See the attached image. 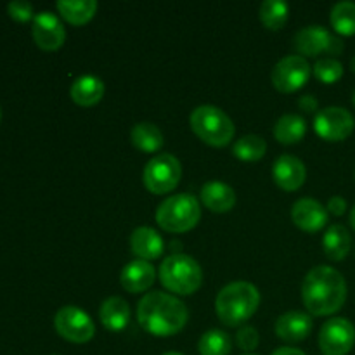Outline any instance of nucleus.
I'll list each match as a JSON object with an SVG mask.
<instances>
[{
  "mask_svg": "<svg viewBox=\"0 0 355 355\" xmlns=\"http://www.w3.org/2000/svg\"><path fill=\"white\" fill-rule=\"evenodd\" d=\"M0 120H2V111H0Z\"/></svg>",
  "mask_w": 355,
  "mask_h": 355,
  "instance_id": "obj_40",
  "label": "nucleus"
},
{
  "mask_svg": "<svg viewBox=\"0 0 355 355\" xmlns=\"http://www.w3.org/2000/svg\"><path fill=\"white\" fill-rule=\"evenodd\" d=\"M104 82L99 76L82 75L73 80L69 87V96L78 106L90 107L99 103L104 96Z\"/></svg>",
  "mask_w": 355,
  "mask_h": 355,
  "instance_id": "obj_20",
  "label": "nucleus"
},
{
  "mask_svg": "<svg viewBox=\"0 0 355 355\" xmlns=\"http://www.w3.org/2000/svg\"><path fill=\"white\" fill-rule=\"evenodd\" d=\"M159 281L168 291L186 297L200 290L203 283V270L193 257L173 253L159 266Z\"/></svg>",
  "mask_w": 355,
  "mask_h": 355,
  "instance_id": "obj_4",
  "label": "nucleus"
},
{
  "mask_svg": "<svg viewBox=\"0 0 355 355\" xmlns=\"http://www.w3.org/2000/svg\"><path fill=\"white\" fill-rule=\"evenodd\" d=\"M318 106H319L318 99H315L314 96H311V94L302 96L300 99H298V107H300L302 111H305V113H314V111L318 110Z\"/></svg>",
  "mask_w": 355,
  "mask_h": 355,
  "instance_id": "obj_34",
  "label": "nucleus"
},
{
  "mask_svg": "<svg viewBox=\"0 0 355 355\" xmlns=\"http://www.w3.org/2000/svg\"><path fill=\"white\" fill-rule=\"evenodd\" d=\"M99 319L104 328L110 331H121L127 328L128 321H130V307L121 297H110L101 305Z\"/></svg>",
  "mask_w": 355,
  "mask_h": 355,
  "instance_id": "obj_21",
  "label": "nucleus"
},
{
  "mask_svg": "<svg viewBox=\"0 0 355 355\" xmlns=\"http://www.w3.org/2000/svg\"><path fill=\"white\" fill-rule=\"evenodd\" d=\"M350 68H352V71L355 73V55L352 58V61H350Z\"/></svg>",
  "mask_w": 355,
  "mask_h": 355,
  "instance_id": "obj_37",
  "label": "nucleus"
},
{
  "mask_svg": "<svg viewBox=\"0 0 355 355\" xmlns=\"http://www.w3.org/2000/svg\"><path fill=\"white\" fill-rule=\"evenodd\" d=\"M130 248L134 252V255H137L141 260H156L163 255V239L155 229L151 227H137L130 236Z\"/></svg>",
  "mask_w": 355,
  "mask_h": 355,
  "instance_id": "obj_19",
  "label": "nucleus"
},
{
  "mask_svg": "<svg viewBox=\"0 0 355 355\" xmlns=\"http://www.w3.org/2000/svg\"><path fill=\"white\" fill-rule=\"evenodd\" d=\"M350 224H352V227L355 229V205H354L352 211H350Z\"/></svg>",
  "mask_w": 355,
  "mask_h": 355,
  "instance_id": "obj_36",
  "label": "nucleus"
},
{
  "mask_svg": "<svg viewBox=\"0 0 355 355\" xmlns=\"http://www.w3.org/2000/svg\"><path fill=\"white\" fill-rule=\"evenodd\" d=\"M163 355H184V354H180V352H165Z\"/></svg>",
  "mask_w": 355,
  "mask_h": 355,
  "instance_id": "obj_38",
  "label": "nucleus"
},
{
  "mask_svg": "<svg viewBox=\"0 0 355 355\" xmlns=\"http://www.w3.org/2000/svg\"><path fill=\"white\" fill-rule=\"evenodd\" d=\"M266 151L267 142L260 135L255 134L243 135L232 146V155L241 159V162H259V159L263 158Z\"/></svg>",
  "mask_w": 355,
  "mask_h": 355,
  "instance_id": "obj_26",
  "label": "nucleus"
},
{
  "mask_svg": "<svg viewBox=\"0 0 355 355\" xmlns=\"http://www.w3.org/2000/svg\"><path fill=\"white\" fill-rule=\"evenodd\" d=\"M232 349L231 336L220 329H210L203 333L198 342L200 355H229Z\"/></svg>",
  "mask_w": 355,
  "mask_h": 355,
  "instance_id": "obj_27",
  "label": "nucleus"
},
{
  "mask_svg": "<svg viewBox=\"0 0 355 355\" xmlns=\"http://www.w3.org/2000/svg\"><path fill=\"white\" fill-rule=\"evenodd\" d=\"M315 78L326 85L336 83L343 76V64L335 58H321L314 64Z\"/></svg>",
  "mask_w": 355,
  "mask_h": 355,
  "instance_id": "obj_30",
  "label": "nucleus"
},
{
  "mask_svg": "<svg viewBox=\"0 0 355 355\" xmlns=\"http://www.w3.org/2000/svg\"><path fill=\"white\" fill-rule=\"evenodd\" d=\"M302 300L312 315H331L347 300V283L342 272L329 266H318L305 276Z\"/></svg>",
  "mask_w": 355,
  "mask_h": 355,
  "instance_id": "obj_1",
  "label": "nucleus"
},
{
  "mask_svg": "<svg viewBox=\"0 0 355 355\" xmlns=\"http://www.w3.org/2000/svg\"><path fill=\"white\" fill-rule=\"evenodd\" d=\"M352 101H354V104H355V92H354V97H352Z\"/></svg>",
  "mask_w": 355,
  "mask_h": 355,
  "instance_id": "obj_39",
  "label": "nucleus"
},
{
  "mask_svg": "<svg viewBox=\"0 0 355 355\" xmlns=\"http://www.w3.org/2000/svg\"><path fill=\"white\" fill-rule=\"evenodd\" d=\"M329 19H331V26L335 28L336 33L345 35H355V2H349V0H343L333 6L331 14H329Z\"/></svg>",
  "mask_w": 355,
  "mask_h": 355,
  "instance_id": "obj_28",
  "label": "nucleus"
},
{
  "mask_svg": "<svg viewBox=\"0 0 355 355\" xmlns=\"http://www.w3.org/2000/svg\"><path fill=\"white\" fill-rule=\"evenodd\" d=\"M245 355H253V354H245Z\"/></svg>",
  "mask_w": 355,
  "mask_h": 355,
  "instance_id": "obj_41",
  "label": "nucleus"
},
{
  "mask_svg": "<svg viewBox=\"0 0 355 355\" xmlns=\"http://www.w3.org/2000/svg\"><path fill=\"white\" fill-rule=\"evenodd\" d=\"M355 345V326L345 318H333L319 331V349L324 355H347Z\"/></svg>",
  "mask_w": 355,
  "mask_h": 355,
  "instance_id": "obj_11",
  "label": "nucleus"
},
{
  "mask_svg": "<svg viewBox=\"0 0 355 355\" xmlns=\"http://www.w3.org/2000/svg\"><path fill=\"white\" fill-rule=\"evenodd\" d=\"M311 71V64L304 55H284L272 68L270 80L279 92H295L309 82Z\"/></svg>",
  "mask_w": 355,
  "mask_h": 355,
  "instance_id": "obj_10",
  "label": "nucleus"
},
{
  "mask_svg": "<svg viewBox=\"0 0 355 355\" xmlns=\"http://www.w3.org/2000/svg\"><path fill=\"white\" fill-rule=\"evenodd\" d=\"M328 208L318 200L302 198L291 208V220L297 227L307 232H318L328 224Z\"/></svg>",
  "mask_w": 355,
  "mask_h": 355,
  "instance_id": "obj_14",
  "label": "nucleus"
},
{
  "mask_svg": "<svg viewBox=\"0 0 355 355\" xmlns=\"http://www.w3.org/2000/svg\"><path fill=\"white\" fill-rule=\"evenodd\" d=\"M305 134H307V121L300 114L286 113L274 125V137L281 144H297Z\"/></svg>",
  "mask_w": 355,
  "mask_h": 355,
  "instance_id": "obj_23",
  "label": "nucleus"
},
{
  "mask_svg": "<svg viewBox=\"0 0 355 355\" xmlns=\"http://www.w3.org/2000/svg\"><path fill=\"white\" fill-rule=\"evenodd\" d=\"M54 328L59 336L71 343H87L96 335V326L90 315L75 305L59 309L54 318Z\"/></svg>",
  "mask_w": 355,
  "mask_h": 355,
  "instance_id": "obj_8",
  "label": "nucleus"
},
{
  "mask_svg": "<svg viewBox=\"0 0 355 355\" xmlns=\"http://www.w3.org/2000/svg\"><path fill=\"white\" fill-rule=\"evenodd\" d=\"M355 120L345 107L329 106L318 111L314 118V130L321 139L329 142L345 141L354 132Z\"/></svg>",
  "mask_w": 355,
  "mask_h": 355,
  "instance_id": "obj_12",
  "label": "nucleus"
},
{
  "mask_svg": "<svg viewBox=\"0 0 355 355\" xmlns=\"http://www.w3.org/2000/svg\"><path fill=\"white\" fill-rule=\"evenodd\" d=\"M58 10L68 23L85 24L96 16L97 2L96 0H59Z\"/></svg>",
  "mask_w": 355,
  "mask_h": 355,
  "instance_id": "obj_25",
  "label": "nucleus"
},
{
  "mask_svg": "<svg viewBox=\"0 0 355 355\" xmlns=\"http://www.w3.org/2000/svg\"><path fill=\"white\" fill-rule=\"evenodd\" d=\"M293 45L298 54L309 55V58H314L322 52L329 54V58H331V55H338L343 52V42L333 33H329L321 24H312V26H305L300 31H297Z\"/></svg>",
  "mask_w": 355,
  "mask_h": 355,
  "instance_id": "obj_9",
  "label": "nucleus"
},
{
  "mask_svg": "<svg viewBox=\"0 0 355 355\" xmlns=\"http://www.w3.org/2000/svg\"><path fill=\"white\" fill-rule=\"evenodd\" d=\"M156 279V270L151 262L135 259L123 267L120 276V283L128 293H142L153 286Z\"/></svg>",
  "mask_w": 355,
  "mask_h": 355,
  "instance_id": "obj_17",
  "label": "nucleus"
},
{
  "mask_svg": "<svg viewBox=\"0 0 355 355\" xmlns=\"http://www.w3.org/2000/svg\"><path fill=\"white\" fill-rule=\"evenodd\" d=\"M259 342H260L259 331H257L253 326H243V328L238 331V335H236V343H238L239 349L245 350V352H252V350H255L257 347H259Z\"/></svg>",
  "mask_w": 355,
  "mask_h": 355,
  "instance_id": "obj_31",
  "label": "nucleus"
},
{
  "mask_svg": "<svg viewBox=\"0 0 355 355\" xmlns=\"http://www.w3.org/2000/svg\"><path fill=\"white\" fill-rule=\"evenodd\" d=\"M312 328H314V322H312L311 315L304 314V312L291 311L277 319L274 331H276L277 338H281L283 342L297 343L307 338L312 333Z\"/></svg>",
  "mask_w": 355,
  "mask_h": 355,
  "instance_id": "obj_16",
  "label": "nucleus"
},
{
  "mask_svg": "<svg viewBox=\"0 0 355 355\" xmlns=\"http://www.w3.org/2000/svg\"><path fill=\"white\" fill-rule=\"evenodd\" d=\"M54 355H58V354H54Z\"/></svg>",
  "mask_w": 355,
  "mask_h": 355,
  "instance_id": "obj_42",
  "label": "nucleus"
},
{
  "mask_svg": "<svg viewBox=\"0 0 355 355\" xmlns=\"http://www.w3.org/2000/svg\"><path fill=\"white\" fill-rule=\"evenodd\" d=\"M7 12L12 17L14 21H19V23H26L33 16V6L26 0H14L7 6Z\"/></svg>",
  "mask_w": 355,
  "mask_h": 355,
  "instance_id": "obj_32",
  "label": "nucleus"
},
{
  "mask_svg": "<svg viewBox=\"0 0 355 355\" xmlns=\"http://www.w3.org/2000/svg\"><path fill=\"white\" fill-rule=\"evenodd\" d=\"M290 7L283 0H266L260 6V21L267 30H281L286 24Z\"/></svg>",
  "mask_w": 355,
  "mask_h": 355,
  "instance_id": "obj_29",
  "label": "nucleus"
},
{
  "mask_svg": "<svg viewBox=\"0 0 355 355\" xmlns=\"http://www.w3.org/2000/svg\"><path fill=\"white\" fill-rule=\"evenodd\" d=\"M201 218V205L189 193L173 194L166 198L156 210V222L168 232H187L196 227Z\"/></svg>",
  "mask_w": 355,
  "mask_h": 355,
  "instance_id": "obj_5",
  "label": "nucleus"
},
{
  "mask_svg": "<svg viewBox=\"0 0 355 355\" xmlns=\"http://www.w3.org/2000/svg\"><path fill=\"white\" fill-rule=\"evenodd\" d=\"M189 312L186 304L163 291L144 295L137 305V321L155 336H173L182 331Z\"/></svg>",
  "mask_w": 355,
  "mask_h": 355,
  "instance_id": "obj_2",
  "label": "nucleus"
},
{
  "mask_svg": "<svg viewBox=\"0 0 355 355\" xmlns=\"http://www.w3.org/2000/svg\"><path fill=\"white\" fill-rule=\"evenodd\" d=\"M322 248H324L326 257H328L329 260L340 262V260H343L349 255L350 248H352L350 232L347 231V227H343L342 224H333L331 227H328V231L324 232Z\"/></svg>",
  "mask_w": 355,
  "mask_h": 355,
  "instance_id": "obj_22",
  "label": "nucleus"
},
{
  "mask_svg": "<svg viewBox=\"0 0 355 355\" xmlns=\"http://www.w3.org/2000/svg\"><path fill=\"white\" fill-rule=\"evenodd\" d=\"M194 134L214 148H224L234 137L236 127L231 118L217 106L203 104L198 106L189 116Z\"/></svg>",
  "mask_w": 355,
  "mask_h": 355,
  "instance_id": "obj_6",
  "label": "nucleus"
},
{
  "mask_svg": "<svg viewBox=\"0 0 355 355\" xmlns=\"http://www.w3.org/2000/svg\"><path fill=\"white\" fill-rule=\"evenodd\" d=\"M272 355H307V354L302 352V350L298 349H293V347H279V349L274 350Z\"/></svg>",
  "mask_w": 355,
  "mask_h": 355,
  "instance_id": "obj_35",
  "label": "nucleus"
},
{
  "mask_svg": "<svg viewBox=\"0 0 355 355\" xmlns=\"http://www.w3.org/2000/svg\"><path fill=\"white\" fill-rule=\"evenodd\" d=\"M272 179L281 189L297 191L305 184L307 168L297 156L281 155L272 165Z\"/></svg>",
  "mask_w": 355,
  "mask_h": 355,
  "instance_id": "obj_15",
  "label": "nucleus"
},
{
  "mask_svg": "<svg viewBox=\"0 0 355 355\" xmlns=\"http://www.w3.org/2000/svg\"><path fill=\"white\" fill-rule=\"evenodd\" d=\"M260 305V293L255 284L236 281L218 291L215 298V312L220 322L229 328L241 326L252 318Z\"/></svg>",
  "mask_w": 355,
  "mask_h": 355,
  "instance_id": "obj_3",
  "label": "nucleus"
},
{
  "mask_svg": "<svg viewBox=\"0 0 355 355\" xmlns=\"http://www.w3.org/2000/svg\"><path fill=\"white\" fill-rule=\"evenodd\" d=\"M31 35L35 44L44 51H58L66 40V30L61 19L49 10L35 14Z\"/></svg>",
  "mask_w": 355,
  "mask_h": 355,
  "instance_id": "obj_13",
  "label": "nucleus"
},
{
  "mask_svg": "<svg viewBox=\"0 0 355 355\" xmlns=\"http://www.w3.org/2000/svg\"><path fill=\"white\" fill-rule=\"evenodd\" d=\"M326 208H328L329 214L340 217V215H343L347 211V200L342 196H333L331 200L328 201V207Z\"/></svg>",
  "mask_w": 355,
  "mask_h": 355,
  "instance_id": "obj_33",
  "label": "nucleus"
},
{
  "mask_svg": "<svg viewBox=\"0 0 355 355\" xmlns=\"http://www.w3.org/2000/svg\"><path fill=\"white\" fill-rule=\"evenodd\" d=\"M182 177V165L170 153H159L153 156L144 166V186L153 194H166L175 189Z\"/></svg>",
  "mask_w": 355,
  "mask_h": 355,
  "instance_id": "obj_7",
  "label": "nucleus"
},
{
  "mask_svg": "<svg viewBox=\"0 0 355 355\" xmlns=\"http://www.w3.org/2000/svg\"><path fill=\"white\" fill-rule=\"evenodd\" d=\"M132 144L142 153H158L163 148V137L162 130L156 127L151 121H141V123L134 125L130 132Z\"/></svg>",
  "mask_w": 355,
  "mask_h": 355,
  "instance_id": "obj_24",
  "label": "nucleus"
},
{
  "mask_svg": "<svg viewBox=\"0 0 355 355\" xmlns=\"http://www.w3.org/2000/svg\"><path fill=\"white\" fill-rule=\"evenodd\" d=\"M201 201L205 207L215 214H225L236 205V193L229 184L220 180H210L201 187Z\"/></svg>",
  "mask_w": 355,
  "mask_h": 355,
  "instance_id": "obj_18",
  "label": "nucleus"
}]
</instances>
